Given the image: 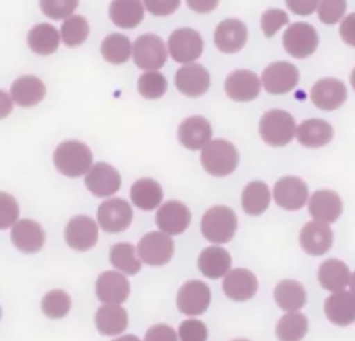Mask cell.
<instances>
[{"instance_id":"cell-32","label":"cell","mask_w":355,"mask_h":341,"mask_svg":"<svg viewBox=\"0 0 355 341\" xmlns=\"http://www.w3.org/2000/svg\"><path fill=\"white\" fill-rule=\"evenodd\" d=\"M232 265L230 254L218 245L208 247L201 251L198 256L200 272L208 279L223 277Z\"/></svg>"},{"instance_id":"cell-3","label":"cell","mask_w":355,"mask_h":341,"mask_svg":"<svg viewBox=\"0 0 355 341\" xmlns=\"http://www.w3.org/2000/svg\"><path fill=\"white\" fill-rule=\"evenodd\" d=\"M236 230L237 216L229 207H211L201 218V233L214 244H225L230 241L234 237Z\"/></svg>"},{"instance_id":"cell-51","label":"cell","mask_w":355,"mask_h":341,"mask_svg":"<svg viewBox=\"0 0 355 341\" xmlns=\"http://www.w3.org/2000/svg\"><path fill=\"white\" fill-rule=\"evenodd\" d=\"M340 36L347 44L355 47V12H351L343 19L340 25Z\"/></svg>"},{"instance_id":"cell-34","label":"cell","mask_w":355,"mask_h":341,"mask_svg":"<svg viewBox=\"0 0 355 341\" xmlns=\"http://www.w3.org/2000/svg\"><path fill=\"white\" fill-rule=\"evenodd\" d=\"M273 298L279 308L288 312H295L301 309L306 302V292L304 286L291 279H286L277 283L273 291Z\"/></svg>"},{"instance_id":"cell-38","label":"cell","mask_w":355,"mask_h":341,"mask_svg":"<svg viewBox=\"0 0 355 341\" xmlns=\"http://www.w3.org/2000/svg\"><path fill=\"white\" fill-rule=\"evenodd\" d=\"M100 51L105 61L118 65L128 61L132 54V44L128 36L122 33H111L104 37Z\"/></svg>"},{"instance_id":"cell-45","label":"cell","mask_w":355,"mask_h":341,"mask_svg":"<svg viewBox=\"0 0 355 341\" xmlns=\"http://www.w3.org/2000/svg\"><path fill=\"white\" fill-rule=\"evenodd\" d=\"M347 10V0H322L318 6V15L323 24L338 22Z\"/></svg>"},{"instance_id":"cell-5","label":"cell","mask_w":355,"mask_h":341,"mask_svg":"<svg viewBox=\"0 0 355 341\" xmlns=\"http://www.w3.org/2000/svg\"><path fill=\"white\" fill-rule=\"evenodd\" d=\"M133 62L146 71H157L166 62V47L161 37L153 33L139 36L132 46Z\"/></svg>"},{"instance_id":"cell-31","label":"cell","mask_w":355,"mask_h":341,"mask_svg":"<svg viewBox=\"0 0 355 341\" xmlns=\"http://www.w3.org/2000/svg\"><path fill=\"white\" fill-rule=\"evenodd\" d=\"M298 141L308 148H319L333 139V128L323 119H306L297 128Z\"/></svg>"},{"instance_id":"cell-15","label":"cell","mask_w":355,"mask_h":341,"mask_svg":"<svg viewBox=\"0 0 355 341\" xmlns=\"http://www.w3.org/2000/svg\"><path fill=\"white\" fill-rule=\"evenodd\" d=\"M191 222V213L189 208L176 200L164 202L155 215V223L161 231L176 236L182 234Z\"/></svg>"},{"instance_id":"cell-27","label":"cell","mask_w":355,"mask_h":341,"mask_svg":"<svg viewBox=\"0 0 355 341\" xmlns=\"http://www.w3.org/2000/svg\"><path fill=\"white\" fill-rule=\"evenodd\" d=\"M324 313L336 326H348L355 322V297L348 291H337L326 298Z\"/></svg>"},{"instance_id":"cell-17","label":"cell","mask_w":355,"mask_h":341,"mask_svg":"<svg viewBox=\"0 0 355 341\" xmlns=\"http://www.w3.org/2000/svg\"><path fill=\"white\" fill-rule=\"evenodd\" d=\"M11 241L21 252L35 254L40 251L46 241L43 227L32 219L17 220L11 229Z\"/></svg>"},{"instance_id":"cell-1","label":"cell","mask_w":355,"mask_h":341,"mask_svg":"<svg viewBox=\"0 0 355 341\" xmlns=\"http://www.w3.org/2000/svg\"><path fill=\"white\" fill-rule=\"evenodd\" d=\"M55 169L67 177H79L93 165L90 148L79 140H65L60 143L53 154Z\"/></svg>"},{"instance_id":"cell-37","label":"cell","mask_w":355,"mask_h":341,"mask_svg":"<svg viewBox=\"0 0 355 341\" xmlns=\"http://www.w3.org/2000/svg\"><path fill=\"white\" fill-rule=\"evenodd\" d=\"M308 331V319L300 312H288L276 324L279 341H301Z\"/></svg>"},{"instance_id":"cell-58","label":"cell","mask_w":355,"mask_h":341,"mask_svg":"<svg viewBox=\"0 0 355 341\" xmlns=\"http://www.w3.org/2000/svg\"><path fill=\"white\" fill-rule=\"evenodd\" d=\"M0 319H1V308H0Z\"/></svg>"},{"instance_id":"cell-19","label":"cell","mask_w":355,"mask_h":341,"mask_svg":"<svg viewBox=\"0 0 355 341\" xmlns=\"http://www.w3.org/2000/svg\"><path fill=\"white\" fill-rule=\"evenodd\" d=\"M311 100L320 110L340 108L347 100V87L336 78H323L312 86Z\"/></svg>"},{"instance_id":"cell-4","label":"cell","mask_w":355,"mask_h":341,"mask_svg":"<svg viewBox=\"0 0 355 341\" xmlns=\"http://www.w3.org/2000/svg\"><path fill=\"white\" fill-rule=\"evenodd\" d=\"M295 133V121L287 111H266L259 121V134L262 140L272 147H283L288 144Z\"/></svg>"},{"instance_id":"cell-23","label":"cell","mask_w":355,"mask_h":341,"mask_svg":"<svg viewBox=\"0 0 355 341\" xmlns=\"http://www.w3.org/2000/svg\"><path fill=\"white\" fill-rule=\"evenodd\" d=\"M248 37L247 26L234 18H227L222 21L214 33V42L216 47L227 54L240 51Z\"/></svg>"},{"instance_id":"cell-55","label":"cell","mask_w":355,"mask_h":341,"mask_svg":"<svg viewBox=\"0 0 355 341\" xmlns=\"http://www.w3.org/2000/svg\"><path fill=\"white\" fill-rule=\"evenodd\" d=\"M348 283H349V287H351V292H352V295L355 297V272L351 274Z\"/></svg>"},{"instance_id":"cell-41","label":"cell","mask_w":355,"mask_h":341,"mask_svg":"<svg viewBox=\"0 0 355 341\" xmlns=\"http://www.w3.org/2000/svg\"><path fill=\"white\" fill-rule=\"evenodd\" d=\"M71 309V297L67 291L54 288L42 298V311L49 319H62Z\"/></svg>"},{"instance_id":"cell-14","label":"cell","mask_w":355,"mask_h":341,"mask_svg":"<svg viewBox=\"0 0 355 341\" xmlns=\"http://www.w3.org/2000/svg\"><path fill=\"white\" fill-rule=\"evenodd\" d=\"M273 198L280 208L297 211L308 200V186L297 176L280 177L273 186Z\"/></svg>"},{"instance_id":"cell-8","label":"cell","mask_w":355,"mask_h":341,"mask_svg":"<svg viewBox=\"0 0 355 341\" xmlns=\"http://www.w3.org/2000/svg\"><path fill=\"white\" fill-rule=\"evenodd\" d=\"M202 49L204 43L200 33L191 28L176 29L168 39V51L180 64L194 62L201 55Z\"/></svg>"},{"instance_id":"cell-6","label":"cell","mask_w":355,"mask_h":341,"mask_svg":"<svg viewBox=\"0 0 355 341\" xmlns=\"http://www.w3.org/2000/svg\"><path fill=\"white\" fill-rule=\"evenodd\" d=\"M175 243L164 231H150L144 234L137 244L139 258L150 266H162L172 259Z\"/></svg>"},{"instance_id":"cell-2","label":"cell","mask_w":355,"mask_h":341,"mask_svg":"<svg viewBox=\"0 0 355 341\" xmlns=\"http://www.w3.org/2000/svg\"><path fill=\"white\" fill-rule=\"evenodd\" d=\"M201 150V165L205 172L212 176H227L234 172L239 165V152L236 147L227 140H211Z\"/></svg>"},{"instance_id":"cell-26","label":"cell","mask_w":355,"mask_h":341,"mask_svg":"<svg viewBox=\"0 0 355 341\" xmlns=\"http://www.w3.org/2000/svg\"><path fill=\"white\" fill-rule=\"evenodd\" d=\"M10 96L19 107H33L44 98L46 86L37 76L24 75L12 82Z\"/></svg>"},{"instance_id":"cell-57","label":"cell","mask_w":355,"mask_h":341,"mask_svg":"<svg viewBox=\"0 0 355 341\" xmlns=\"http://www.w3.org/2000/svg\"><path fill=\"white\" fill-rule=\"evenodd\" d=\"M233 341H248V340H244V338H240V340H233Z\"/></svg>"},{"instance_id":"cell-54","label":"cell","mask_w":355,"mask_h":341,"mask_svg":"<svg viewBox=\"0 0 355 341\" xmlns=\"http://www.w3.org/2000/svg\"><path fill=\"white\" fill-rule=\"evenodd\" d=\"M112 341H140L136 335H132V334H126V335H122V337H118Z\"/></svg>"},{"instance_id":"cell-16","label":"cell","mask_w":355,"mask_h":341,"mask_svg":"<svg viewBox=\"0 0 355 341\" xmlns=\"http://www.w3.org/2000/svg\"><path fill=\"white\" fill-rule=\"evenodd\" d=\"M130 292L129 280L119 272L105 270L96 281V295L104 304L119 305L125 302Z\"/></svg>"},{"instance_id":"cell-42","label":"cell","mask_w":355,"mask_h":341,"mask_svg":"<svg viewBox=\"0 0 355 341\" xmlns=\"http://www.w3.org/2000/svg\"><path fill=\"white\" fill-rule=\"evenodd\" d=\"M166 89H168V82L165 76L157 71H147L137 80L139 93L148 100H155L162 97Z\"/></svg>"},{"instance_id":"cell-20","label":"cell","mask_w":355,"mask_h":341,"mask_svg":"<svg viewBox=\"0 0 355 341\" xmlns=\"http://www.w3.org/2000/svg\"><path fill=\"white\" fill-rule=\"evenodd\" d=\"M208 71L197 62H190L178 69L175 83L178 90L187 97L202 96L209 87Z\"/></svg>"},{"instance_id":"cell-36","label":"cell","mask_w":355,"mask_h":341,"mask_svg":"<svg viewBox=\"0 0 355 341\" xmlns=\"http://www.w3.org/2000/svg\"><path fill=\"white\" fill-rule=\"evenodd\" d=\"M270 202V191L266 183L255 180L248 183L241 193V205L245 213L258 216L263 213Z\"/></svg>"},{"instance_id":"cell-44","label":"cell","mask_w":355,"mask_h":341,"mask_svg":"<svg viewBox=\"0 0 355 341\" xmlns=\"http://www.w3.org/2000/svg\"><path fill=\"white\" fill-rule=\"evenodd\" d=\"M19 216V207L17 200L6 193L0 191V230L14 226Z\"/></svg>"},{"instance_id":"cell-18","label":"cell","mask_w":355,"mask_h":341,"mask_svg":"<svg viewBox=\"0 0 355 341\" xmlns=\"http://www.w3.org/2000/svg\"><path fill=\"white\" fill-rule=\"evenodd\" d=\"M225 91L234 101H251L261 91V80L252 71L236 69L227 75Z\"/></svg>"},{"instance_id":"cell-25","label":"cell","mask_w":355,"mask_h":341,"mask_svg":"<svg viewBox=\"0 0 355 341\" xmlns=\"http://www.w3.org/2000/svg\"><path fill=\"white\" fill-rule=\"evenodd\" d=\"M308 209L313 220L329 225L336 222L341 215L343 201L333 190H318L312 194Z\"/></svg>"},{"instance_id":"cell-56","label":"cell","mask_w":355,"mask_h":341,"mask_svg":"<svg viewBox=\"0 0 355 341\" xmlns=\"http://www.w3.org/2000/svg\"><path fill=\"white\" fill-rule=\"evenodd\" d=\"M351 86H352L354 90H355V68H354L352 72H351Z\"/></svg>"},{"instance_id":"cell-46","label":"cell","mask_w":355,"mask_h":341,"mask_svg":"<svg viewBox=\"0 0 355 341\" xmlns=\"http://www.w3.org/2000/svg\"><path fill=\"white\" fill-rule=\"evenodd\" d=\"M288 24V15L283 10H266L261 17V29L266 37H272L277 30Z\"/></svg>"},{"instance_id":"cell-22","label":"cell","mask_w":355,"mask_h":341,"mask_svg":"<svg viewBox=\"0 0 355 341\" xmlns=\"http://www.w3.org/2000/svg\"><path fill=\"white\" fill-rule=\"evenodd\" d=\"M300 244L309 255H323L331 248L333 231L326 223L318 220L308 222L300 231Z\"/></svg>"},{"instance_id":"cell-21","label":"cell","mask_w":355,"mask_h":341,"mask_svg":"<svg viewBox=\"0 0 355 341\" xmlns=\"http://www.w3.org/2000/svg\"><path fill=\"white\" fill-rule=\"evenodd\" d=\"M222 288L227 298L243 302L251 299L257 294L258 280L248 269L237 268L225 274Z\"/></svg>"},{"instance_id":"cell-52","label":"cell","mask_w":355,"mask_h":341,"mask_svg":"<svg viewBox=\"0 0 355 341\" xmlns=\"http://www.w3.org/2000/svg\"><path fill=\"white\" fill-rule=\"evenodd\" d=\"M186 3L193 11L205 14L215 10L219 4V0H186Z\"/></svg>"},{"instance_id":"cell-48","label":"cell","mask_w":355,"mask_h":341,"mask_svg":"<svg viewBox=\"0 0 355 341\" xmlns=\"http://www.w3.org/2000/svg\"><path fill=\"white\" fill-rule=\"evenodd\" d=\"M147 11L157 17H165L175 12L180 4V0H143Z\"/></svg>"},{"instance_id":"cell-24","label":"cell","mask_w":355,"mask_h":341,"mask_svg":"<svg viewBox=\"0 0 355 341\" xmlns=\"http://www.w3.org/2000/svg\"><path fill=\"white\" fill-rule=\"evenodd\" d=\"M212 136V128L209 122L200 115L186 118L178 129V137L183 147L189 150H201L209 141Z\"/></svg>"},{"instance_id":"cell-30","label":"cell","mask_w":355,"mask_h":341,"mask_svg":"<svg viewBox=\"0 0 355 341\" xmlns=\"http://www.w3.org/2000/svg\"><path fill=\"white\" fill-rule=\"evenodd\" d=\"M108 14L116 26L132 29L143 21L144 6L140 0H112Z\"/></svg>"},{"instance_id":"cell-50","label":"cell","mask_w":355,"mask_h":341,"mask_svg":"<svg viewBox=\"0 0 355 341\" xmlns=\"http://www.w3.org/2000/svg\"><path fill=\"white\" fill-rule=\"evenodd\" d=\"M320 0H286L287 7L297 15H309L316 11Z\"/></svg>"},{"instance_id":"cell-43","label":"cell","mask_w":355,"mask_h":341,"mask_svg":"<svg viewBox=\"0 0 355 341\" xmlns=\"http://www.w3.org/2000/svg\"><path fill=\"white\" fill-rule=\"evenodd\" d=\"M42 12L54 19H65L76 10L79 0H39Z\"/></svg>"},{"instance_id":"cell-10","label":"cell","mask_w":355,"mask_h":341,"mask_svg":"<svg viewBox=\"0 0 355 341\" xmlns=\"http://www.w3.org/2000/svg\"><path fill=\"white\" fill-rule=\"evenodd\" d=\"M300 79L298 69L287 61H277L268 65L262 72V86L269 94H284L291 91Z\"/></svg>"},{"instance_id":"cell-11","label":"cell","mask_w":355,"mask_h":341,"mask_svg":"<svg viewBox=\"0 0 355 341\" xmlns=\"http://www.w3.org/2000/svg\"><path fill=\"white\" fill-rule=\"evenodd\" d=\"M67 244L76 251L93 248L98 240V226L87 215L72 216L64 230Z\"/></svg>"},{"instance_id":"cell-12","label":"cell","mask_w":355,"mask_h":341,"mask_svg":"<svg viewBox=\"0 0 355 341\" xmlns=\"http://www.w3.org/2000/svg\"><path fill=\"white\" fill-rule=\"evenodd\" d=\"M211 302L209 287L201 280H189L178 291V309L187 316L202 315Z\"/></svg>"},{"instance_id":"cell-33","label":"cell","mask_w":355,"mask_h":341,"mask_svg":"<svg viewBox=\"0 0 355 341\" xmlns=\"http://www.w3.org/2000/svg\"><path fill=\"white\" fill-rule=\"evenodd\" d=\"M351 273L348 266L336 258H330L327 261H324L318 270V280L320 283V286L324 290L337 292V291H343L348 281H349Z\"/></svg>"},{"instance_id":"cell-9","label":"cell","mask_w":355,"mask_h":341,"mask_svg":"<svg viewBox=\"0 0 355 341\" xmlns=\"http://www.w3.org/2000/svg\"><path fill=\"white\" fill-rule=\"evenodd\" d=\"M133 219L130 204L123 198H110L100 204L97 222L107 233H121L126 230Z\"/></svg>"},{"instance_id":"cell-35","label":"cell","mask_w":355,"mask_h":341,"mask_svg":"<svg viewBox=\"0 0 355 341\" xmlns=\"http://www.w3.org/2000/svg\"><path fill=\"white\" fill-rule=\"evenodd\" d=\"M60 33L50 24H37L28 32V46L39 55H49L60 46Z\"/></svg>"},{"instance_id":"cell-29","label":"cell","mask_w":355,"mask_h":341,"mask_svg":"<svg viewBox=\"0 0 355 341\" xmlns=\"http://www.w3.org/2000/svg\"><path fill=\"white\" fill-rule=\"evenodd\" d=\"M164 193L161 184L151 177H141L130 187V200L141 211H153L162 201Z\"/></svg>"},{"instance_id":"cell-47","label":"cell","mask_w":355,"mask_h":341,"mask_svg":"<svg viewBox=\"0 0 355 341\" xmlns=\"http://www.w3.org/2000/svg\"><path fill=\"white\" fill-rule=\"evenodd\" d=\"M180 341H207L208 330L201 320L187 319L179 326Z\"/></svg>"},{"instance_id":"cell-40","label":"cell","mask_w":355,"mask_h":341,"mask_svg":"<svg viewBox=\"0 0 355 341\" xmlns=\"http://www.w3.org/2000/svg\"><path fill=\"white\" fill-rule=\"evenodd\" d=\"M90 26L83 15H71L65 18L60 29V37L68 47L80 46L89 36Z\"/></svg>"},{"instance_id":"cell-53","label":"cell","mask_w":355,"mask_h":341,"mask_svg":"<svg viewBox=\"0 0 355 341\" xmlns=\"http://www.w3.org/2000/svg\"><path fill=\"white\" fill-rule=\"evenodd\" d=\"M12 111V100L11 96L4 90H0V119L8 116Z\"/></svg>"},{"instance_id":"cell-13","label":"cell","mask_w":355,"mask_h":341,"mask_svg":"<svg viewBox=\"0 0 355 341\" xmlns=\"http://www.w3.org/2000/svg\"><path fill=\"white\" fill-rule=\"evenodd\" d=\"M85 186L96 197H111L121 187V175L110 164L97 162L86 172Z\"/></svg>"},{"instance_id":"cell-49","label":"cell","mask_w":355,"mask_h":341,"mask_svg":"<svg viewBox=\"0 0 355 341\" xmlns=\"http://www.w3.org/2000/svg\"><path fill=\"white\" fill-rule=\"evenodd\" d=\"M144 341H178L176 331L164 323L151 326L144 335Z\"/></svg>"},{"instance_id":"cell-7","label":"cell","mask_w":355,"mask_h":341,"mask_svg":"<svg viewBox=\"0 0 355 341\" xmlns=\"http://www.w3.org/2000/svg\"><path fill=\"white\" fill-rule=\"evenodd\" d=\"M319 36L316 29L306 22H295L283 35L284 50L294 58H306L316 51Z\"/></svg>"},{"instance_id":"cell-28","label":"cell","mask_w":355,"mask_h":341,"mask_svg":"<svg viewBox=\"0 0 355 341\" xmlns=\"http://www.w3.org/2000/svg\"><path fill=\"white\" fill-rule=\"evenodd\" d=\"M94 323L100 334L118 335L128 327V312L121 305L105 304L97 309Z\"/></svg>"},{"instance_id":"cell-39","label":"cell","mask_w":355,"mask_h":341,"mask_svg":"<svg viewBox=\"0 0 355 341\" xmlns=\"http://www.w3.org/2000/svg\"><path fill=\"white\" fill-rule=\"evenodd\" d=\"M111 265L125 274H136L141 269L140 259L130 243H116L110 250Z\"/></svg>"}]
</instances>
